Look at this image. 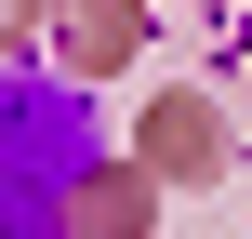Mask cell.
<instances>
[{
	"instance_id": "6da1fadb",
	"label": "cell",
	"mask_w": 252,
	"mask_h": 239,
	"mask_svg": "<svg viewBox=\"0 0 252 239\" xmlns=\"http://www.w3.org/2000/svg\"><path fill=\"white\" fill-rule=\"evenodd\" d=\"M93 173V120L53 80H0V239H66V200Z\"/></svg>"
}]
</instances>
